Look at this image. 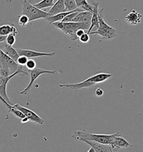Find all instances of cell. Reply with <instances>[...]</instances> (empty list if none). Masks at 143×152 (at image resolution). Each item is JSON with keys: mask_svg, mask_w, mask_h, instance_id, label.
Instances as JSON below:
<instances>
[{"mask_svg": "<svg viewBox=\"0 0 143 152\" xmlns=\"http://www.w3.org/2000/svg\"><path fill=\"white\" fill-rule=\"evenodd\" d=\"M119 134H120V133L117 132L112 134H95L83 129L74 132L72 135V137L76 140L81 142L85 140H88L105 144H110L112 139L115 135Z\"/></svg>", "mask_w": 143, "mask_h": 152, "instance_id": "1", "label": "cell"}, {"mask_svg": "<svg viewBox=\"0 0 143 152\" xmlns=\"http://www.w3.org/2000/svg\"><path fill=\"white\" fill-rule=\"evenodd\" d=\"M54 26L60 30L65 34L69 35L72 40H77L78 39L76 36V33L78 29L88 30L91 25L90 23H62L57 21L52 23Z\"/></svg>", "mask_w": 143, "mask_h": 152, "instance_id": "2", "label": "cell"}, {"mask_svg": "<svg viewBox=\"0 0 143 152\" xmlns=\"http://www.w3.org/2000/svg\"><path fill=\"white\" fill-rule=\"evenodd\" d=\"M103 9L98 11V25L97 30L90 32L89 35H98L102 37L103 39H112L117 36L116 29L109 26L103 20Z\"/></svg>", "mask_w": 143, "mask_h": 152, "instance_id": "3", "label": "cell"}, {"mask_svg": "<svg viewBox=\"0 0 143 152\" xmlns=\"http://www.w3.org/2000/svg\"><path fill=\"white\" fill-rule=\"evenodd\" d=\"M20 66L0 49V76L6 77L18 70Z\"/></svg>", "mask_w": 143, "mask_h": 152, "instance_id": "4", "label": "cell"}, {"mask_svg": "<svg viewBox=\"0 0 143 152\" xmlns=\"http://www.w3.org/2000/svg\"><path fill=\"white\" fill-rule=\"evenodd\" d=\"M21 15H25L29 18V23L41 18H46L50 16L48 12L37 8L35 6L28 2L27 0L23 1Z\"/></svg>", "mask_w": 143, "mask_h": 152, "instance_id": "5", "label": "cell"}, {"mask_svg": "<svg viewBox=\"0 0 143 152\" xmlns=\"http://www.w3.org/2000/svg\"><path fill=\"white\" fill-rule=\"evenodd\" d=\"M22 67L23 66H20L16 72H15L14 73L9 76H6V77L0 76V96L4 99L7 103L11 105H13V104L10 100L9 96L7 94V91H6L7 85L9 81L12 78H13L14 76L17 75H20L21 76H24V75L28 74L27 72L23 70Z\"/></svg>", "mask_w": 143, "mask_h": 152, "instance_id": "6", "label": "cell"}, {"mask_svg": "<svg viewBox=\"0 0 143 152\" xmlns=\"http://www.w3.org/2000/svg\"><path fill=\"white\" fill-rule=\"evenodd\" d=\"M30 81L29 82V84L27 86V87L23 90L21 91L20 92V94L21 95H27L30 90L31 89L32 85L34 84L35 81L39 77V76L44 74H54L56 72L55 70H47L43 69H39L36 67L34 70H30Z\"/></svg>", "mask_w": 143, "mask_h": 152, "instance_id": "7", "label": "cell"}, {"mask_svg": "<svg viewBox=\"0 0 143 152\" xmlns=\"http://www.w3.org/2000/svg\"><path fill=\"white\" fill-rule=\"evenodd\" d=\"M13 106L22 112V113L25 115V116L28 118L29 121H31L32 122L39 124L41 125H43L44 124V121L41 117L39 116L37 114H36L35 112L32 111L30 109H27V107H24L18 104H16Z\"/></svg>", "mask_w": 143, "mask_h": 152, "instance_id": "8", "label": "cell"}, {"mask_svg": "<svg viewBox=\"0 0 143 152\" xmlns=\"http://www.w3.org/2000/svg\"><path fill=\"white\" fill-rule=\"evenodd\" d=\"M114 151H117L121 148L131 147L133 146L132 144L129 143L125 138L121 136V134H117L115 135L112 139L111 142L110 144Z\"/></svg>", "mask_w": 143, "mask_h": 152, "instance_id": "9", "label": "cell"}, {"mask_svg": "<svg viewBox=\"0 0 143 152\" xmlns=\"http://www.w3.org/2000/svg\"><path fill=\"white\" fill-rule=\"evenodd\" d=\"M96 84L94 82L88 80L87 79L80 83L75 84H59V86L61 88H67L72 90L74 91H78L80 89L86 88H92Z\"/></svg>", "mask_w": 143, "mask_h": 152, "instance_id": "10", "label": "cell"}, {"mask_svg": "<svg viewBox=\"0 0 143 152\" xmlns=\"http://www.w3.org/2000/svg\"><path fill=\"white\" fill-rule=\"evenodd\" d=\"M16 51L19 55L25 56L27 58H37V57H40V56L53 57L55 54V53H41V52L35 51L31 50L21 49H17Z\"/></svg>", "mask_w": 143, "mask_h": 152, "instance_id": "11", "label": "cell"}, {"mask_svg": "<svg viewBox=\"0 0 143 152\" xmlns=\"http://www.w3.org/2000/svg\"><path fill=\"white\" fill-rule=\"evenodd\" d=\"M83 142L88 144L91 147L93 148L95 152H115L114 149L109 144H105L88 140H85Z\"/></svg>", "mask_w": 143, "mask_h": 152, "instance_id": "12", "label": "cell"}, {"mask_svg": "<svg viewBox=\"0 0 143 152\" xmlns=\"http://www.w3.org/2000/svg\"><path fill=\"white\" fill-rule=\"evenodd\" d=\"M92 5L94 6V10L92 12V15L91 17V25L89 26V28L87 32V34H89L90 32H91V30L93 29V28L94 27H96L98 28V5L99 2H96L95 0H91L90 2Z\"/></svg>", "mask_w": 143, "mask_h": 152, "instance_id": "13", "label": "cell"}, {"mask_svg": "<svg viewBox=\"0 0 143 152\" xmlns=\"http://www.w3.org/2000/svg\"><path fill=\"white\" fill-rule=\"evenodd\" d=\"M1 44L0 45V49L2 50V51L16 62L18 57L19 56L16 49H15L13 46L8 45L6 42V41L1 42Z\"/></svg>", "mask_w": 143, "mask_h": 152, "instance_id": "14", "label": "cell"}, {"mask_svg": "<svg viewBox=\"0 0 143 152\" xmlns=\"http://www.w3.org/2000/svg\"><path fill=\"white\" fill-rule=\"evenodd\" d=\"M82 11H85L84 10L81 9L80 7H78L77 9L71 11H66V12H63L62 13H59V14H56L53 16H49L48 17H47L45 19L49 22V23L52 24L53 23L55 22H57V21H61L63 18H64L68 14H71L72 12H82Z\"/></svg>", "mask_w": 143, "mask_h": 152, "instance_id": "15", "label": "cell"}, {"mask_svg": "<svg viewBox=\"0 0 143 152\" xmlns=\"http://www.w3.org/2000/svg\"><path fill=\"white\" fill-rule=\"evenodd\" d=\"M142 18V15L133 10L130 13L126 15L125 19L128 23L131 25H136L141 22V19Z\"/></svg>", "mask_w": 143, "mask_h": 152, "instance_id": "16", "label": "cell"}, {"mask_svg": "<svg viewBox=\"0 0 143 152\" xmlns=\"http://www.w3.org/2000/svg\"><path fill=\"white\" fill-rule=\"evenodd\" d=\"M66 11L64 0H58L55 4H54L53 6L48 12L50 16H53Z\"/></svg>", "mask_w": 143, "mask_h": 152, "instance_id": "17", "label": "cell"}, {"mask_svg": "<svg viewBox=\"0 0 143 152\" xmlns=\"http://www.w3.org/2000/svg\"><path fill=\"white\" fill-rule=\"evenodd\" d=\"M112 76V74H107V73H98L96 75H94L92 76L88 77L87 79L88 80L92 81L95 84L101 83L108 80Z\"/></svg>", "mask_w": 143, "mask_h": 152, "instance_id": "18", "label": "cell"}, {"mask_svg": "<svg viewBox=\"0 0 143 152\" xmlns=\"http://www.w3.org/2000/svg\"><path fill=\"white\" fill-rule=\"evenodd\" d=\"M13 33L15 35H17L18 31L14 26L10 25H4L0 26V35L7 36L10 34Z\"/></svg>", "mask_w": 143, "mask_h": 152, "instance_id": "19", "label": "cell"}, {"mask_svg": "<svg viewBox=\"0 0 143 152\" xmlns=\"http://www.w3.org/2000/svg\"><path fill=\"white\" fill-rule=\"evenodd\" d=\"M54 0H42L39 2L34 4L33 5L39 9H44L45 8L52 7L54 5Z\"/></svg>", "mask_w": 143, "mask_h": 152, "instance_id": "20", "label": "cell"}, {"mask_svg": "<svg viewBox=\"0 0 143 152\" xmlns=\"http://www.w3.org/2000/svg\"><path fill=\"white\" fill-rule=\"evenodd\" d=\"M64 5L66 11H71L78 8L75 0H64Z\"/></svg>", "mask_w": 143, "mask_h": 152, "instance_id": "21", "label": "cell"}, {"mask_svg": "<svg viewBox=\"0 0 143 152\" xmlns=\"http://www.w3.org/2000/svg\"><path fill=\"white\" fill-rule=\"evenodd\" d=\"M7 108L9 109V112L13 113L15 116L18 117L20 119H22V118L25 116L22 112L19 110L17 108L14 107L13 105H10L9 107H7Z\"/></svg>", "mask_w": 143, "mask_h": 152, "instance_id": "22", "label": "cell"}, {"mask_svg": "<svg viewBox=\"0 0 143 152\" xmlns=\"http://www.w3.org/2000/svg\"><path fill=\"white\" fill-rule=\"evenodd\" d=\"M29 23V18L25 15H21L18 17V24L22 27L27 26L28 23Z\"/></svg>", "mask_w": 143, "mask_h": 152, "instance_id": "23", "label": "cell"}, {"mask_svg": "<svg viewBox=\"0 0 143 152\" xmlns=\"http://www.w3.org/2000/svg\"><path fill=\"white\" fill-rule=\"evenodd\" d=\"M16 35L13 34V33H11L6 36V42L9 45L13 46L15 44L16 42Z\"/></svg>", "mask_w": 143, "mask_h": 152, "instance_id": "24", "label": "cell"}, {"mask_svg": "<svg viewBox=\"0 0 143 152\" xmlns=\"http://www.w3.org/2000/svg\"><path fill=\"white\" fill-rule=\"evenodd\" d=\"M25 66L27 69L29 71H30L32 70H34L35 68L36 67V63L34 60L30 58V59L27 60V63L25 64Z\"/></svg>", "mask_w": 143, "mask_h": 152, "instance_id": "25", "label": "cell"}, {"mask_svg": "<svg viewBox=\"0 0 143 152\" xmlns=\"http://www.w3.org/2000/svg\"><path fill=\"white\" fill-rule=\"evenodd\" d=\"M80 12H72L71 14H68L61 21V22L62 23H69V22H72L73 19L74 18V17L77 15V14H78Z\"/></svg>", "mask_w": 143, "mask_h": 152, "instance_id": "26", "label": "cell"}, {"mask_svg": "<svg viewBox=\"0 0 143 152\" xmlns=\"http://www.w3.org/2000/svg\"><path fill=\"white\" fill-rule=\"evenodd\" d=\"M27 60H28V58L27 56H24V55H19V56L18 57V59L16 60V63H18L20 66H24L25 65Z\"/></svg>", "mask_w": 143, "mask_h": 152, "instance_id": "27", "label": "cell"}, {"mask_svg": "<svg viewBox=\"0 0 143 152\" xmlns=\"http://www.w3.org/2000/svg\"><path fill=\"white\" fill-rule=\"evenodd\" d=\"M79 39L80 42L82 43H87L90 40L89 34L85 32V34H83L82 36H80L79 37Z\"/></svg>", "mask_w": 143, "mask_h": 152, "instance_id": "28", "label": "cell"}, {"mask_svg": "<svg viewBox=\"0 0 143 152\" xmlns=\"http://www.w3.org/2000/svg\"><path fill=\"white\" fill-rule=\"evenodd\" d=\"M85 30L82 29V28L78 29V30L77 31V32H76V36L77 37V38H78V39H79V37H80V36H82V35L83 34H85Z\"/></svg>", "mask_w": 143, "mask_h": 152, "instance_id": "29", "label": "cell"}, {"mask_svg": "<svg viewBox=\"0 0 143 152\" xmlns=\"http://www.w3.org/2000/svg\"><path fill=\"white\" fill-rule=\"evenodd\" d=\"M95 94L98 97L102 96L103 95V91L101 88H97L95 91Z\"/></svg>", "mask_w": 143, "mask_h": 152, "instance_id": "30", "label": "cell"}, {"mask_svg": "<svg viewBox=\"0 0 143 152\" xmlns=\"http://www.w3.org/2000/svg\"><path fill=\"white\" fill-rule=\"evenodd\" d=\"M77 7H80L82 5L85 3L87 0H75Z\"/></svg>", "mask_w": 143, "mask_h": 152, "instance_id": "31", "label": "cell"}, {"mask_svg": "<svg viewBox=\"0 0 143 152\" xmlns=\"http://www.w3.org/2000/svg\"><path fill=\"white\" fill-rule=\"evenodd\" d=\"M21 124H25V123H27L29 121V119H28V118L27 116H25L24 118H22V119H21Z\"/></svg>", "mask_w": 143, "mask_h": 152, "instance_id": "32", "label": "cell"}, {"mask_svg": "<svg viewBox=\"0 0 143 152\" xmlns=\"http://www.w3.org/2000/svg\"><path fill=\"white\" fill-rule=\"evenodd\" d=\"M0 102H1L2 103H4V105L7 107H9V105H10V104H9L8 103H7L5 100H4V99L2 98L1 96H0Z\"/></svg>", "mask_w": 143, "mask_h": 152, "instance_id": "33", "label": "cell"}, {"mask_svg": "<svg viewBox=\"0 0 143 152\" xmlns=\"http://www.w3.org/2000/svg\"><path fill=\"white\" fill-rule=\"evenodd\" d=\"M6 36H1V35H0V43L6 41Z\"/></svg>", "mask_w": 143, "mask_h": 152, "instance_id": "34", "label": "cell"}, {"mask_svg": "<svg viewBox=\"0 0 143 152\" xmlns=\"http://www.w3.org/2000/svg\"><path fill=\"white\" fill-rule=\"evenodd\" d=\"M27 1L32 5H34L35 4V0H27Z\"/></svg>", "mask_w": 143, "mask_h": 152, "instance_id": "35", "label": "cell"}, {"mask_svg": "<svg viewBox=\"0 0 143 152\" xmlns=\"http://www.w3.org/2000/svg\"><path fill=\"white\" fill-rule=\"evenodd\" d=\"M88 152H95L94 150V148L92 147H91V148L89 149V150L87 151Z\"/></svg>", "mask_w": 143, "mask_h": 152, "instance_id": "36", "label": "cell"}, {"mask_svg": "<svg viewBox=\"0 0 143 152\" xmlns=\"http://www.w3.org/2000/svg\"><path fill=\"white\" fill-rule=\"evenodd\" d=\"M11 1H12V0H9V2H11Z\"/></svg>", "mask_w": 143, "mask_h": 152, "instance_id": "37", "label": "cell"}, {"mask_svg": "<svg viewBox=\"0 0 143 152\" xmlns=\"http://www.w3.org/2000/svg\"><path fill=\"white\" fill-rule=\"evenodd\" d=\"M7 1V2H9V0H6Z\"/></svg>", "mask_w": 143, "mask_h": 152, "instance_id": "38", "label": "cell"}]
</instances>
